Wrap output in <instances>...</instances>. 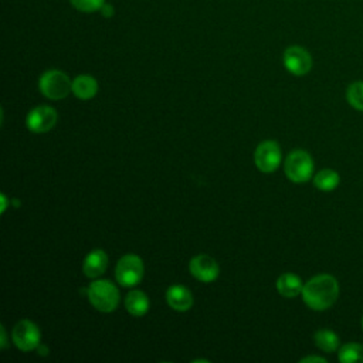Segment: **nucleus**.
Returning <instances> with one entry per match:
<instances>
[{
  "mask_svg": "<svg viewBox=\"0 0 363 363\" xmlns=\"http://www.w3.org/2000/svg\"><path fill=\"white\" fill-rule=\"evenodd\" d=\"M337 357H339V362L342 363H356V362L363 363V345L356 342H349L339 349Z\"/></svg>",
  "mask_w": 363,
  "mask_h": 363,
  "instance_id": "a211bd4d",
  "label": "nucleus"
},
{
  "mask_svg": "<svg viewBox=\"0 0 363 363\" xmlns=\"http://www.w3.org/2000/svg\"><path fill=\"white\" fill-rule=\"evenodd\" d=\"M88 299L101 312H112L119 303V291L108 279H99L88 286Z\"/></svg>",
  "mask_w": 363,
  "mask_h": 363,
  "instance_id": "f03ea898",
  "label": "nucleus"
},
{
  "mask_svg": "<svg viewBox=\"0 0 363 363\" xmlns=\"http://www.w3.org/2000/svg\"><path fill=\"white\" fill-rule=\"evenodd\" d=\"M0 332H1V342H0V345H1V347H6V346H7V342H6V330H4L3 326L0 328Z\"/></svg>",
  "mask_w": 363,
  "mask_h": 363,
  "instance_id": "4be33fe9",
  "label": "nucleus"
},
{
  "mask_svg": "<svg viewBox=\"0 0 363 363\" xmlns=\"http://www.w3.org/2000/svg\"><path fill=\"white\" fill-rule=\"evenodd\" d=\"M40 91L50 99H62L72 91V81L68 75L58 69L45 71L38 82Z\"/></svg>",
  "mask_w": 363,
  "mask_h": 363,
  "instance_id": "20e7f679",
  "label": "nucleus"
},
{
  "mask_svg": "<svg viewBox=\"0 0 363 363\" xmlns=\"http://www.w3.org/2000/svg\"><path fill=\"white\" fill-rule=\"evenodd\" d=\"M362 329H363V316H362Z\"/></svg>",
  "mask_w": 363,
  "mask_h": 363,
  "instance_id": "b1692460",
  "label": "nucleus"
},
{
  "mask_svg": "<svg viewBox=\"0 0 363 363\" xmlns=\"http://www.w3.org/2000/svg\"><path fill=\"white\" fill-rule=\"evenodd\" d=\"M254 160H255V166L258 167V170H261L264 173L275 172L279 167L281 160H282V153H281L279 145L275 140L261 142L255 149Z\"/></svg>",
  "mask_w": 363,
  "mask_h": 363,
  "instance_id": "423d86ee",
  "label": "nucleus"
},
{
  "mask_svg": "<svg viewBox=\"0 0 363 363\" xmlns=\"http://www.w3.org/2000/svg\"><path fill=\"white\" fill-rule=\"evenodd\" d=\"M284 170L291 182L305 183L312 177L313 173L312 156L302 149L292 150L285 159Z\"/></svg>",
  "mask_w": 363,
  "mask_h": 363,
  "instance_id": "7ed1b4c3",
  "label": "nucleus"
},
{
  "mask_svg": "<svg viewBox=\"0 0 363 363\" xmlns=\"http://www.w3.org/2000/svg\"><path fill=\"white\" fill-rule=\"evenodd\" d=\"M6 207H7V200H6V196L4 194H1V213H4V210H6Z\"/></svg>",
  "mask_w": 363,
  "mask_h": 363,
  "instance_id": "5701e85b",
  "label": "nucleus"
},
{
  "mask_svg": "<svg viewBox=\"0 0 363 363\" xmlns=\"http://www.w3.org/2000/svg\"><path fill=\"white\" fill-rule=\"evenodd\" d=\"M313 340H315V345L326 352V353H333L339 349V345H340V340H339V336L330 330V329H319L315 332L313 335Z\"/></svg>",
  "mask_w": 363,
  "mask_h": 363,
  "instance_id": "dca6fc26",
  "label": "nucleus"
},
{
  "mask_svg": "<svg viewBox=\"0 0 363 363\" xmlns=\"http://www.w3.org/2000/svg\"><path fill=\"white\" fill-rule=\"evenodd\" d=\"M125 306L133 316H143L149 309V299L142 291H130L125 298Z\"/></svg>",
  "mask_w": 363,
  "mask_h": 363,
  "instance_id": "2eb2a0df",
  "label": "nucleus"
},
{
  "mask_svg": "<svg viewBox=\"0 0 363 363\" xmlns=\"http://www.w3.org/2000/svg\"><path fill=\"white\" fill-rule=\"evenodd\" d=\"M166 301L169 306L174 311L184 312L189 311L193 305V295L191 292L183 285H172L166 291Z\"/></svg>",
  "mask_w": 363,
  "mask_h": 363,
  "instance_id": "9b49d317",
  "label": "nucleus"
},
{
  "mask_svg": "<svg viewBox=\"0 0 363 363\" xmlns=\"http://www.w3.org/2000/svg\"><path fill=\"white\" fill-rule=\"evenodd\" d=\"M71 4L84 13H92L101 10L105 6V0H69Z\"/></svg>",
  "mask_w": 363,
  "mask_h": 363,
  "instance_id": "aec40b11",
  "label": "nucleus"
},
{
  "mask_svg": "<svg viewBox=\"0 0 363 363\" xmlns=\"http://www.w3.org/2000/svg\"><path fill=\"white\" fill-rule=\"evenodd\" d=\"M11 339L20 350L30 352L38 346L41 335L34 322H31L28 319H23V320L17 322L16 326L13 328Z\"/></svg>",
  "mask_w": 363,
  "mask_h": 363,
  "instance_id": "0eeeda50",
  "label": "nucleus"
},
{
  "mask_svg": "<svg viewBox=\"0 0 363 363\" xmlns=\"http://www.w3.org/2000/svg\"><path fill=\"white\" fill-rule=\"evenodd\" d=\"M340 177L339 174L332 169H323L318 172L313 177V184L316 189L322 191H330L339 186Z\"/></svg>",
  "mask_w": 363,
  "mask_h": 363,
  "instance_id": "f3484780",
  "label": "nucleus"
},
{
  "mask_svg": "<svg viewBox=\"0 0 363 363\" xmlns=\"http://www.w3.org/2000/svg\"><path fill=\"white\" fill-rule=\"evenodd\" d=\"M284 65L294 75H305L312 68V57L303 47L291 45L284 51Z\"/></svg>",
  "mask_w": 363,
  "mask_h": 363,
  "instance_id": "1a4fd4ad",
  "label": "nucleus"
},
{
  "mask_svg": "<svg viewBox=\"0 0 363 363\" xmlns=\"http://www.w3.org/2000/svg\"><path fill=\"white\" fill-rule=\"evenodd\" d=\"M346 99L354 109L363 112V81L352 82L346 89Z\"/></svg>",
  "mask_w": 363,
  "mask_h": 363,
  "instance_id": "6ab92c4d",
  "label": "nucleus"
},
{
  "mask_svg": "<svg viewBox=\"0 0 363 363\" xmlns=\"http://www.w3.org/2000/svg\"><path fill=\"white\" fill-rule=\"evenodd\" d=\"M189 269L190 274L201 282H211L218 277V264L214 258L206 254L193 257L190 259Z\"/></svg>",
  "mask_w": 363,
  "mask_h": 363,
  "instance_id": "9d476101",
  "label": "nucleus"
},
{
  "mask_svg": "<svg viewBox=\"0 0 363 363\" xmlns=\"http://www.w3.org/2000/svg\"><path fill=\"white\" fill-rule=\"evenodd\" d=\"M277 289L285 298H295L302 294L303 282L298 275L285 272L277 279Z\"/></svg>",
  "mask_w": 363,
  "mask_h": 363,
  "instance_id": "ddd939ff",
  "label": "nucleus"
},
{
  "mask_svg": "<svg viewBox=\"0 0 363 363\" xmlns=\"http://www.w3.org/2000/svg\"><path fill=\"white\" fill-rule=\"evenodd\" d=\"M302 299L313 311L329 309L339 296L337 279L330 274H319L303 284Z\"/></svg>",
  "mask_w": 363,
  "mask_h": 363,
  "instance_id": "f257e3e1",
  "label": "nucleus"
},
{
  "mask_svg": "<svg viewBox=\"0 0 363 363\" xmlns=\"http://www.w3.org/2000/svg\"><path fill=\"white\" fill-rule=\"evenodd\" d=\"M143 271L145 268L142 259L135 254H128L118 261L115 268V277L118 284L130 288L142 281Z\"/></svg>",
  "mask_w": 363,
  "mask_h": 363,
  "instance_id": "39448f33",
  "label": "nucleus"
},
{
  "mask_svg": "<svg viewBox=\"0 0 363 363\" xmlns=\"http://www.w3.org/2000/svg\"><path fill=\"white\" fill-rule=\"evenodd\" d=\"M312 362H316V363H326V359L319 357V356H306V357L301 359V363H312Z\"/></svg>",
  "mask_w": 363,
  "mask_h": 363,
  "instance_id": "412c9836",
  "label": "nucleus"
},
{
  "mask_svg": "<svg viewBox=\"0 0 363 363\" xmlns=\"http://www.w3.org/2000/svg\"><path fill=\"white\" fill-rule=\"evenodd\" d=\"M106 267H108V255L105 254V251L96 248L85 257L82 271L88 278H98L105 272Z\"/></svg>",
  "mask_w": 363,
  "mask_h": 363,
  "instance_id": "f8f14e48",
  "label": "nucleus"
},
{
  "mask_svg": "<svg viewBox=\"0 0 363 363\" xmlns=\"http://www.w3.org/2000/svg\"><path fill=\"white\" fill-rule=\"evenodd\" d=\"M57 111L51 106L41 105L31 109L26 118L27 128L34 133H44L54 128L57 123Z\"/></svg>",
  "mask_w": 363,
  "mask_h": 363,
  "instance_id": "6e6552de",
  "label": "nucleus"
},
{
  "mask_svg": "<svg viewBox=\"0 0 363 363\" xmlns=\"http://www.w3.org/2000/svg\"><path fill=\"white\" fill-rule=\"evenodd\" d=\"M72 92L79 99H91L98 92V82L91 75H78L72 79Z\"/></svg>",
  "mask_w": 363,
  "mask_h": 363,
  "instance_id": "4468645a",
  "label": "nucleus"
}]
</instances>
